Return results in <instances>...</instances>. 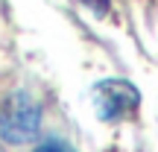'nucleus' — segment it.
Returning <instances> with one entry per match:
<instances>
[{"label":"nucleus","instance_id":"obj_1","mask_svg":"<svg viewBox=\"0 0 158 152\" xmlns=\"http://www.w3.org/2000/svg\"><path fill=\"white\" fill-rule=\"evenodd\" d=\"M41 129V105L29 91H12L0 105V138L6 143H29Z\"/></svg>","mask_w":158,"mask_h":152},{"label":"nucleus","instance_id":"obj_2","mask_svg":"<svg viewBox=\"0 0 158 152\" xmlns=\"http://www.w3.org/2000/svg\"><path fill=\"white\" fill-rule=\"evenodd\" d=\"M91 102H94L97 120H102V123H120V120L132 117L138 111L141 94L126 79H102L91 91Z\"/></svg>","mask_w":158,"mask_h":152},{"label":"nucleus","instance_id":"obj_3","mask_svg":"<svg viewBox=\"0 0 158 152\" xmlns=\"http://www.w3.org/2000/svg\"><path fill=\"white\" fill-rule=\"evenodd\" d=\"M32 152H76L70 143H64V141H44V143H38Z\"/></svg>","mask_w":158,"mask_h":152},{"label":"nucleus","instance_id":"obj_4","mask_svg":"<svg viewBox=\"0 0 158 152\" xmlns=\"http://www.w3.org/2000/svg\"><path fill=\"white\" fill-rule=\"evenodd\" d=\"M76 3L91 9L94 15H108V9H111V0H76Z\"/></svg>","mask_w":158,"mask_h":152}]
</instances>
